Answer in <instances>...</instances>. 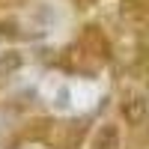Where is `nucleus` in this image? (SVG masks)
<instances>
[{
    "instance_id": "1",
    "label": "nucleus",
    "mask_w": 149,
    "mask_h": 149,
    "mask_svg": "<svg viewBox=\"0 0 149 149\" xmlns=\"http://www.w3.org/2000/svg\"><path fill=\"white\" fill-rule=\"evenodd\" d=\"M146 113H149V102L143 95H131L128 102H122V116H125V122H131V125L143 122Z\"/></svg>"
},
{
    "instance_id": "2",
    "label": "nucleus",
    "mask_w": 149,
    "mask_h": 149,
    "mask_svg": "<svg viewBox=\"0 0 149 149\" xmlns=\"http://www.w3.org/2000/svg\"><path fill=\"white\" fill-rule=\"evenodd\" d=\"M93 149H119V128L116 125H102L93 137Z\"/></svg>"
},
{
    "instance_id": "3",
    "label": "nucleus",
    "mask_w": 149,
    "mask_h": 149,
    "mask_svg": "<svg viewBox=\"0 0 149 149\" xmlns=\"http://www.w3.org/2000/svg\"><path fill=\"white\" fill-rule=\"evenodd\" d=\"M84 39H86V45H90L98 57H107V54H110V45H107V39L102 36V30H98V27H86Z\"/></svg>"
},
{
    "instance_id": "4",
    "label": "nucleus",
    "mask_w": 149,
    "mask_h": 149,
    "mask_svg": "<svg viewBox=\"0 0 149 149\" xmlns=\"http://www.w3.org/2000/svg\"><path fill=\"white\" fill-rule=\"evenodd\" d=\"M21 63H24L21 51H3V54H0V78H6V74H12V72H18Z\"/></svg>"
}]
</instances>
